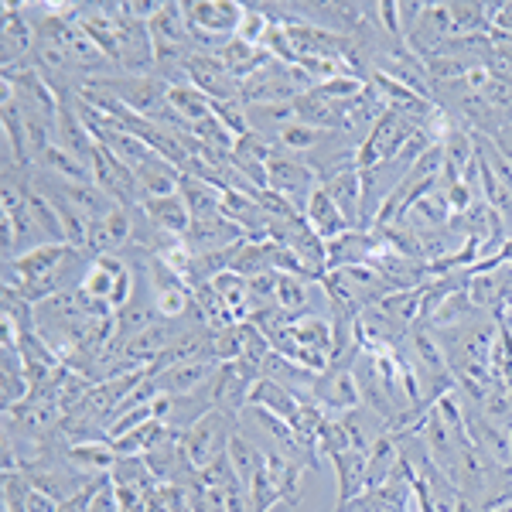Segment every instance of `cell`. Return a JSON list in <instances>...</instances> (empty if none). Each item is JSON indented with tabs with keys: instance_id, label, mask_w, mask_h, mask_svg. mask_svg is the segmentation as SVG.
<instances>
[{
	"instance_id": "27",
	"label": "cell",
	"mask_w": 512,
	"mask_h": 512,
	"mask_svg": "<svg viewBox=\"0 0 512 512\" xmlns=\"http://www.w3.org/2000/svg\"><path fill=\"white\" fill-rule=\"evenodd\" d=\"M270 24H274V18H267V14H263L260 7H246L243 21H239V28H236V38L246 41V45L263 48V38H267Z\"/></svg>"
},
{
	"instance_id": "18",
	"label": "cell",
	"mask_w": 512,
	"mask_h": 512,
	"mask_svg": "<svg viewBox=\"0 0 512 512\" xmlns=\"http://www.w3.org/2000/svg\"><path fill=\"white\" fill-rule=\"evenodd\" d=\"M41 168L48 171V175H55L59 181H72V185H96V178H93V164H86V161H79L72 151H65L62 144H48V151L38 158Z\"/></svg>"
},
{
	"instance_id": "26",
	"label": "cell",
	"mask_w": 512,
	"mask_h": 512,
	"mask_svg": "<svg viewBox=\"0 0 512 512\" xmlns=\"http://www.w3.org/2000/svg\"><path fill=\"white\" fill-rule=\"evenodd\" d=\"M325 137H332V134H325V130H318V127H304V123H287L277 134V140L287 151H311V147L321 144Z\"/></svg>"
},
{
	"instance_id": "30",
	"label": "cell",
	"mask_w": 512,
	"mask_h": 512,
	"mask_svg": "<svg viewBox=\"0 0 512 512\" xmlns=\"http://www.w3.org/2000/svg\"><path fill=\"white\" fill-rule=\"evenodd\" d=\"M89 512H120V506H117V489H113V478L110 475L103 478L99 492L93 495V502H89Z\"/></svg>"
},
{
	"instance_id": "28",
	"label": "cell",
	"mask_w": 512,
	"mask_h": 512,
	"mask_svg": "<svg viewBox=\"0 0 512 512\" xmlns=\"http://www.w3.org/2000/svg\"><path fill=\"white\" fill-rule=\"evenodd\" d=\"M147 512H188V489H181V485H158L147 495Z\"/></svg>"
},
{
	"instance_id": "17",
	"label": "cell",
	"mask_w": 512,
	"mask_h": 512,
	"mask_svg": "<svg viewBox=\"0 0 512 512\" xmlns=\"http://www.w3.org/2000/svg\"><path fill=\"white\" fill-rule=\"evenodd\" d=\"M31 41H35V28L21 18V4H4V69H18L31 52Z\"/></svg>"
},
{
	"instance_id": "5",
	"label": "cell",
	"mask_w": 512,
	"mask_h": 512,
	"mask_svg": "<svg viewBox=\"0 0 512 512\" xmlns=\"http://www.w3.org/2000/svg\"><path fill=\"white\" fill-rule=\"evenodd\" d=\"M260 379H263V366H256L250 359L222 362L216 373V386H212V403L219 410H226L229 417H236L250 403V393Z\"/></svg>"
},
{
	"instance_id": "25",
	"label": "cell",
	"mask_w": 512,
	"mask_h": 512,
	"mask_svg": "<svg viewBox=\"0 0 512 512\" xmlns=\"http://www.w3.org/2000/svg\"><path fill=\"white\" fill-rule=\"evenodd\" d=\"M274 304L280 308V315H297L311 304V280L297 277V274H277V294Z\"/></svg>"
},
{
	"instance_id": "1",
	"label": "cell",
	"mask_w": 512,
	"mask_h": 512,
	"mask_svg": "<svg viewBox=\"0 0 512 512\" xmlns=\"http://www.w3.org/2000/svg\"><path fill=\"white\" fill-rule=\"evenodd\" d=\"M233 434H236V420L229 417L226 410L212 407L209 414H202L192 427L181 431L178 444H181V454L188 458V465H192L195 472H202V468H209L212 461L229 451V437Z\"/></svg>"
},
{
	"instance_id": "12",
	"label": "cell",
	"mask_w": 512,
	"mask_h": 512,
	"mask_svg": "<svg viewBox=\"0 0 512 512\" xmlns=\"http://www.w3.org/2000/svg\"><path fill=\"white\" fill-rule=\"evenodd\" d=\"M448 216H451L448 192L434 188V192L420 195L417 202H410L407 212H403V216L396 219V226L410 229V233H431V229H441L444 222H448Z\"/></svg>"
},
{
	"instance_id": "13",
	"label": "cell",
	"mask_w": 512,
	"mask_h": 512,
	"mask_svg": "<svg viewBox=\"0 0 512 512\" xmlns=\"http://www.w3.org/2000/svg\"><path fill=\"white\" fill-rule=\"evenodd\" d=\"M304 219H308V226L315 229L325 243H335L338 236H345L352 229L349 219L342 216V209L332 202V195H328L325 188H315V195L308 198V205H304Z\"/></svg>"
},
{
	"instance_id": "24",
	"label": "cell",
	"mask_w": 512,
	"mask_h": 512,
	"mask_svg": "<svg viewBox=\"0 0 512 512\" xmlns=\"http://www.w3.org/2000/svg\"><path fill=\"white\" fill-rule=\"evenodd\" d=\"M489 31H492L489 4H451V35L454 38L489 35Z\"/></svg>"
},
{
	"instance_id": "15",
	"label": "cell",
	"mask_w": 512,
	"mask_h": 512,
	"mask_svg": "<svg viewBox=\"0 0 512 512\" xmlns=\"http://www.w3.org/2000/svg\"><path fill=\"white\" fill-rule=\"evenodd\" d=\"M134 175H137V185H140V192H144V198H164V195H178L185 171H181L178 164H171L168 158H161V154H154V158H147L140 168H134Z\"/></svg>"
},
{
	"instance_id": "29",
	"label": "cell",
	"mask_w": 512,
	"mask_h": 512,
	"mask_svg": "<svg viewBox=\"0 0 512 512\" xmlns=\"http://www.w3.org/2000/svg\"><path fill=\"white\" fill-rule=\"evenodd\" d=\"M352 448V437L345 420H332L325 417V424L318 427V451L321 454H338V451H349Z\"/></svg>"
},
{
	"instance_id": "14",
	"label": "cell",
	"mask_w": 512,
	"mask_h": 512,
	"mask_svg": "<svg viewBox=\"0 0 512 512\" xmlns=\"http://www.w3.org/2000/svg\"><path fill=\"white\" fill-rule=\"evenodd\" d=\"M120 461V454L113 451L110 441H79L65 451V465L76 468L86 478H103L113 472V465Z\"/></svg>"
},
{
	"instance_id": "16",
	"label": "cell",
	"mask_w": 512,
	"mask_h": 512,
	"mask_svg": "<svg viewBox=\"0 0 512 512\" xmlns=\"http://www.w3.org/2000/svg\"><path fill=\"white\" fill-rule=\"evenodd\" d=\"M140 209L147 212V219L154 222V229L161 233H171V236H185L192 229V209L185 205V198L178 195H164V198H144Z\"/></svg>"
},
{
	"instance_id": "10",
	"label": "cell",
	"mask_w": 512,
	"mask_h": 512,
	"mask_svg": "<svg viewBox=\"0 0 512 512\" xmlns=\"http://www.w3.org/2000/svg\"><path fill=\"white\" fill-rule=\"evenodd\" d=\"M332 465L338 472V509L335 512H342L369 489V451H359V448L338 451L332 454Z\"/></svg>"
},
{
	"instance_id": "7",
	"label": "cell",
	"mask_w": 512,
	"mask_h": 512,
	"mask_svg": "<svg viewBox=\"0 0 512 512\" xmlns=\"http://www.w3.org/2000/svg\"><path fill=\"white\" fill-rule=\"evenodd\" d=\"M267 178L274 192L287 195L294 205H301L304 198L315 195V188H321L318 181V171L311 168L308 161H297V158H287V154H274V158L267 161Z\"/></svg>"
},
{
	"instance_id": "31",
	"label": "cell",
	"mask_w": 512,
	"mask_h": 512,
	"mask_svg": "<svg viewBox=\"0 0 512 512\" xmlns=\"http://www.w3.org/2000/svg\"><path fill=\"white\" fill-rule=\"evenodd\" d=\"M495 512H512V502H506V506H502V509H495Z\"/></svg>"
},
{
	"instance_id": "11",
	"label": "cell",
	"mask_w": 512,
	"mask_h": 512,
	"mask_svg": "<svg viewBox=\"0 0 512 512\" xmlns=\"http://www.w3.org/2000/svg\"><path fill=\"white\" fill-rule=\"evenodd\" d=\"M212 373H216V359H192V362H178V366H168V369H161V373H154V383L168 396H188L202 383L216 379Z\"/></svg>"
},
{
	"instance_id": "22",
	"label": "cell",
	"mask_w": 512,
	"mask_h": 512,
	"mask_svg": "<svg viewBox=\"0 0 512 512\" xmlns=\"http://www.w3.org/2000/svg\"><path fill=\"white\" fill-rule=\"evenodd\" d=\"M168 106L178 113L185 123H202L212 117V99L195 89L192 82H178V86H168Z\"/></svg>"
},
{
	"instance_id": "20",
	"label": "cell",
	"mask_w": 512,
	"mask_h": 512,
	"mask_svg": "<svg viewBox=\"0 0 512 512\" xmlns=\"http://www.w3.org/2000/svg\"><path fill=\"white\" fill-rule=\"evenodd\" d=\"M267 478L277 485L280 492V502H284L287 509H294L297 502H301V465L297 461L287 458L284 451H267Z\"/></svg>"
},
{
	"instance_id": "8",
	"label": "cell",
	"mask_w": 512,
	"mask_h": 512,
	"mask_svg": "<svg viewBox=\"0 0 512 512\" xmlns=\"http://www.w3.org/2000/svg\"><path fill=\"white\" fill-rule=\"evenodd\" d=\"M311 396L325 410H335V414L338 410L352 414V410L362 407L359 383H355V373H349V369H325V373H318V379L311 383Z\"/></svg>"
},
{
	"instance_id": "19",
	"label": "cell",
	"mask_w": 512,
	"mask_h": 512,
	"mask_svg": "<svg viewBox=\"0 0 512 512\" xmlns=\"http://www.w3.org/2000/svg\"><path fill=\"white\" fill-rule=\"evenodd\" d=\"M181 198H185V205L192 209V219H209V216H222V188L212 185V181L198 178V175H188L181 178Z\"/></svg>"
},
{
	"instance_id": "2",
	"label": "cell",
	"mask_w": 512,
	"mask_h": 512,
	"mask_svg": "<svg viewBox=\"0 0 512 512\" xmlns=\"http://www.w3.org/2000/svg\"><path fill=\"white\" fill-rule=\"evenodd\" d=\"M420 123L403 117L396 110H386L383 117L376 120L373 130H366V140L355 147V168L359 171H369V168H379V164L393 161L403 154V147L417 137Z\"/></svg>"
},
{
	"instance_id": "9",
	"label": "cell",
	"mask_w": 512,
	"mask_h": 512,
	"mask_svg": "<svg viewBox=\"0 0 512 512\" xmlns=\"http://www.w3.org/2000/svg\"><path fill=\"white\" fill-rule=\"evenodd\" d=\"M332 202L342 209V216L349 219L352 229L362 226V205H366V181H362V171L359 168H342V171H332L325 181H321Z\"/></svg>"
},
{
	"instance_id": "23",
	"label": "cell",
	"mask_w": 512,
	"mask_h": 512,
	"mask_svg": "<svg viewBox=\"0 0 512 512\" xmlns=\"http://www.w3.org/2000/svg\"><path fill=\"white\" fill-rule=\"evenodd\" d=\"M229 465H233V472L239 475V482L246 485V492H250V485L256 482V475L263 472V461H267V451H260L256 444L246 441L243 434H233L229 437Z\"/></svg>"
},
{
	"instance_id": "3",
	"label": "cell",
	"mask_w": 512,
	"mask_h": 512,
	"mask_svg": "<svg viewBox=\"0 0 512 512\" xmlns=\"http://www.w3.org/2000/svg\"><path fill=\"white\" fill-rule=\"evenodd\" d=\"M89 86L96 89H106L117 99L130 106L137 117L144 120H154L158 123L168 110V82L158 79V76H120V79H110V76H99L93 79Z\"/></svg>"
},
{
	"instance_id": "4",
	"label": "cell",
	"mask_w": 512,
	"mask_h": 512,
	"mask_svg": "<svg viewBox=\"0 0 512 512\" xmlns=\"http://www.w3.org/2000/svg\"><path fill=\"white\" fill-rule=\"evenodd\" d=\"M93 178L113 202L123 205V209L144 205V192H140V185H137L134 168H130L127 161H120L117 154H113L106 144H99V140H96V151H93Z\"/></svg>"
},
{
	"instance_id": "6",
	"label": "cell",
	"mask_w": 512,
	"mask_h": 512,
	"mask_svg": "<svg viewBox=\"0 0 512 512\" xmlns=\"http://www.w3.org/2000/svg\"><path fill=\"white\" fill-rule=\"evenodd\" d=\"M185 76L195 89H202L209 99H243V82L222 65L219 55L209 52H192L185 62Z\"/></svg>"
},
{
	"instance_id": "21",
	"label": "cell",
	"mask_w": 512,
	"mask_h": 512,
	"mask_svg": "<svg viewBox=\"0 0 512 512\" xmlns=\"http://www.w3.org/2000/svg\"><path fill=\"white\" fill-rule=\"evenodd\" d=\"M212 287L219 291V297L226 301L229 315H233L236 325H243L246 318H253V291H250V277L236 274V270H226L212 280Z\"/></svg>"
}]
</instances>
